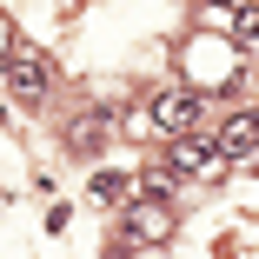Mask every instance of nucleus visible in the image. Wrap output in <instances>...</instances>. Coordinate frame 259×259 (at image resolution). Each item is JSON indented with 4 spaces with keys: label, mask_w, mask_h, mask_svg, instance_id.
I'll list each match as a JSON object with an SVG mask.
<instances>
[{
    "label": "nucleus",
    "mask_w": 259,
    "mask_h": 259,
    "mask_svg": "<svg viewBox=\"0 0 259 259\" xmlns=\"http://www.w3.org/2000/svg\"><path fill=\"white\" fill-rule=\"evenodd\" d=\"M153 126H166V133H193V120H199V100L186 93V87H166V93H153V113H146Z\"/></svg>",
    "instance_id": "obj_2"
},
{
    "label": "nucleus",
    "mask_w": 259,
    "mask_h": 259,
    "mask_svg": "<svg viewBox=\"0 0 259 259\" xmlns=\"http://www.w3.org/2000/svg\"><path fill=\"white\" fill-rule=\"evenodd\" d=\"M220 153L239 166H259V113H233L226 133H220Z\"/></svg>",
    "instance_id": "obj_3"
},
{
    "label": "nucleus",
    "mask_w": 259,
    "mask_h": 259,
    "mask_svg": "<svg viewBox=\"0 0 259 259\" xmlns=\"http://www.w3.org/2000/svg\"><path fill=\"white\" fill-rule=\"evenodd\" d=\"M233 33H239L246 47H259V7H239V14H233Z\"/></svg>",
    "instance_id": "obj_7"
},
{
    "label": "nucleus",
    "mask_w": 259,
    "mask_h": 259,
    "mask_svg": "<svg viewBox=\"0 0 259 259\" xmlns=\"http://www.w3.org/2000/svg\"><path fill=\"white\" fill-rule=\"evenodd\" d=\"M7 80H14V93H20V100H40L47 87H54V67L33 60V54H20V60H7Z\"/></svg>",
    "instance_id": "obj_4"
},
{
    "label": "nucleus",
    "mask_w": 259,
    "mask_h": 259,
    "mask_svg": "<svg viewBox=\"0 0 259 259\" xmlns=\"http://www.w3.org/2000/svg\"><path fill=\"white\" fill-rule=\"evenodd\" d=\"M213 7H226V0H213Z\"/></svg>",
    "instance_id": "obj_8"
},
{
    "label": "nucleus",
    "mask_w": 259,
    "mask_h": 259,
    "mask_svg": "<svg viewBox=\"0 0 259 259\" xmlns=\"http://www.w3.org/2000/svg\"><path fill=\"white\" fill-rule=\"evenodd\" d=\"M100 133H107V120H100V113H93V120H73V126H67V146L87 153V146H100Z\"/></svg>",
    "instance_id": "obj_6"
},
{
    "label": "nucleus",
    "mask_w": 259,
    "mask_h": 259,
    "mask_svg": "<svg viewBox=\"0 0 259 259\" xmlns=\"http://www.w3.org/2000/svg\"><path fill=\"white\" fill-rule=\"evenodd\" d=\"M126 226H133L140 239H166V226H173V220L160 213V206H146V199H140V206H133V213H126Z\"/></svg>",
    "instance_id": "obj_5"
},
{
    "label": "nucleus",
    "mask_w": 259,
    "mask_h": 259,
    "mask_svg": "<svg viewBox=\"0 0 259 259\" xmlns=\"http://www.w3.org/2000/svg\"><path fill=\"white\" fill-rule=\"evenodd\" d=\"M220 160H226L220 140H206V133H180V140H173V173H180V180H213Z\"/></svg>",
    "instance_id": "obj_1"
}]
</instances>
